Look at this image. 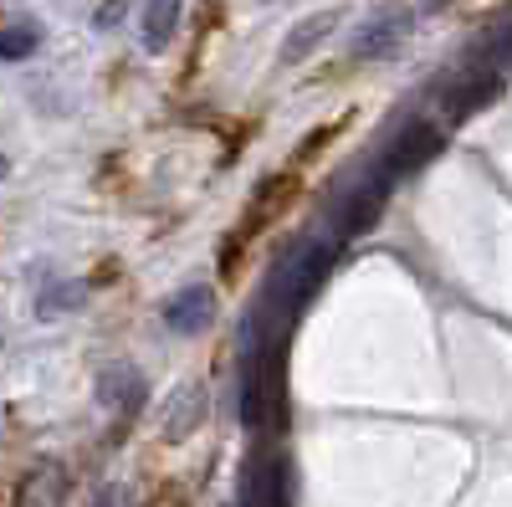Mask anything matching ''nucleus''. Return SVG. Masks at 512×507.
Listing matches in <instances>:
<instances>
[{
	"instance_id": "nucleus-1",
	"label": "nucleus",
	"mask_w": 512,
	"mask_h": 507,
	"mask_svg": "<svg viewBox=\"0 0 512 507\" xmlns=\"http://www.w3.org/2000/svg\"><path fill=\"white\" fill-rule=\"evenodd\" d=\"M328 262H333V241H323V236H303L287 257H282V267L272 272V282H267V292L256 298V308L262 313H297L308 298H313V287L323 282V272H328Z\"/></svg>"
},
{
	"instance_id": "nucleus-2",
	"label": "nucleus",
	"mask_w": 512,
	"mask_h": 507,
	"mask_svg": "<svg viewBox=\"0 0 512 507\" xmlns=\"http://www.w3.org/2000/svg\"><path fill=\"white\" fill-rule=\"evenodd\" d=\"M390 180H379L374 169L364 180H354V185H344L333 195V205H328V221H333V236L338 241H349V236H364L374 221H379V210H384V200H390Z\"/></svg>"
},
{
	"instance_id": "nucleus-3",
	"label": "nucleus",
	"mask_w": 512,
	"mask_h": 507,
	"mask_svg": "<svg viewBox=\"0 0 512 507\" xmlns=\"http://www.w3.org/2000/svg\"><path fill=\"white\" fill-rule=\"evenodd\" d=\"M446 149V129L441 123H410L405 134H395L390 144L379 149V159H374V175L379 180H405V175H415V169H425L436 154Z\"/></svg>"
},
{
	"instance_id": "nucleus-4",
	"label": "nucleus",
	"mask_w": 512,
	"mask_h": 507,
	"mask_svg": "<svg viewBox=\"0 0 512 507\" xmlns=\"http://www.w3.org/2000/svg\"><path fill=\"white\" fill-rule=\"evenodd\" d=\"M241 507H287V456L282 451H251L241 482H236Z\"/></svg>"
},
{
	"instance_id": "nucleus-5",
	"label": "nucleus",
	"mask_w": 512,
	"mask_h": 507,
	"mask_svg": "<svg viewBox=\"0 0 512 507\" xmlns=\"http://www.w3.org/2000/svg\"><path fill=\"white\" fill-rule=\"evenodd\" d=\"M98 400H103L118 420H134L139 405L149 400V385H144V374H139L134 364L118 359V364H103V369H98Z\"/></svg>"
},
{
	"instance_id": "nucleus-6",
	"label": "nucleus",
	"mask_w": 512,
	"mask_h": 507,
	"mask_svg": "<svg viewBox=\"0 0 512 507\" xmlns=\"http://www.w3.org/2000/svg\"><path fill=\"white\" fill-rule=\"evenodd\" d=\"M159 318H164L169 333H200L210 318H216V292L200 287V282H190V287H180L175 298L159 308Z\"/></svg>"
},
{
	"instance_id": "nucleus-7",
	"label": "nucleus",
	"mask_w": 512,
	"mask_h": 507,
	"mask_svg": "<svg viewBox=\"0 0 512 507\" xmlns=\"http://www.w3.org/2000/svg\"><path fill=\"white\" fill-rule=\"evenodd\" d=\"M405 31H410V16H400V11L369 16L359 26V36H354V57H390L400 41H405Z\"/></svg>"
},
{
	"instance_id": "nucleus-8",
	"label": "nucleus",
	"mask_w": 512,
	"mask_h": 507,
	"mask_svg": "<svg viewBox=\"0 0 512 507\" xmlns=\"http://www.w3.org/2000/svg\"><path fill=\"white\" fill-rule=\"evenodd\" d=\"M62 497H67L62 461H36L21 482V492H16V507H62Z\"/></svg>"
},
{
	"instance_id": "nucleus-9",
	"label": "nucleus",
	"mask_w": 512,
	"mask_h": 507,
	"mask_svg": "<svg viewBox=\"0 0 512 507\" xmlns=\"http://www.w3.org/2000/svg\"><path fill=\"white\" fill-rule=\"evenodd\" d=\"M497 72L492 67H477L466 82H456L451 88V98H446V123H461V118H472L482 103H492V93H497Z\"/></svg>"
},
{
	"instance_id": "nucleus-10",
	"label": "nucleus",
	"mask_w": 512,
	"mask_h": 507,
	"mask_svg": "<svg viewBox=\"0 0 512 507\" xmlns=\"http://www.w3.org/2000/svg\"><path fill=\"white\" fill-rule=\"evenodd\" d=\"M200 420H205V385H195V379H190V385L175 390V400H169V410H164V436L169 441H185Z\"/></svg>"
},
{
	"instance_id": "nucleus-11",
	"label": "nucleus",
	"mask_w": 512,
	"mask_h": 507,
	"mask_svg": "<svg viewBox=\"0 0 512 507\" xmlns=\"http://www.w3.org/2000/svg\"><path fill=\"white\" fill-rule=\"evenodd\" d=\"M180 6L185 0H144V21H139V41L149 52H164L169 36L180 26Z\"/></svg>"
},
{
	"instance_id": "nucleus-12",
	"label": "nucleus",
	"mask_w": 512,
	"mask_h": 507,
	"mask_svg": "<svg viewBox=\"0 0 512 507\" xmlns=\"http://www.w3.org/2000/svg\"><path fill=\"white\" fill-rule=\"evenodd\" d=\"M338 26V11H323V16H308V21H297L282 41V62H308V52L318 47V41Z\"/></svg>"
},
{
	"instance_id": "nucleus-13",
	"label": "nucleus",
	"mask_w": 512,
	"mask_h": 507,
	"mask_svg": "<svg viewBox=\"0 0 512 507\" xmlns=\"http://www.w3.org/2000/svg\"><path fill=\"white\" fill-rule=\"evenodd\" d=\"M287 190H292V180L287 175H267V185L256 190V200H251V210H246V226H241V236H251V231H262L267 226V216L287 200Z\"/></svg>"
},
{
	"instance_id": "nucleus-14",
	"label": "nucleus",
	"mask_w": 512,
	"mask_h": 507,
	"mask_svg": "<svg viewBox=\"0 0 512 507\" xmlns=\"http://www.w3.org/2000/svg\"><path fill=\"white\" fill-rule=\"evenodd\" d=\"M36 47H41V26L36 21H11L6 31H0V57L6 62H26Z\"/></svg>"
},
{
	"instance_id": "nucleus-15",
	"label": "nucleus",
	"mask_w": 512,
	"mask_h": 507,
	"mask_svg": "<svg viewBox=\"0 0 512 507\" xmlns=\"http://www.w3.org/2000/svg\"><path fill=\"white\" fill-rule=\"evenodd\" d=\"M123 11H128V0H103V6H98V31H113L118 21H123Z\"/></svg>"
},
{
	"instance_id": "nucleus-16",
	"label": "nucleus",
	"mask_w": 512,
	"mask_h": 507,
	"mask_svg": "<svg viewBox=\"0 0 512 507\" xmlns=\"http://www.w3.org/2000/svg\"><path fill=\"white\" fill-rule=\"evenodd\" d=\"M98 507H123V492H118V487H103V492H98Z\"/></svg>"
}]
</instances>
